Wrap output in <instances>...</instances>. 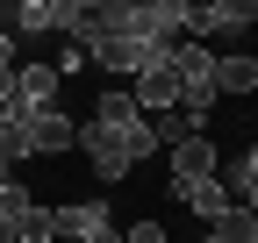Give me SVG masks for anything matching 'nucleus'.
Here are the masks:
<instances>
[{
	"label": "nucleus",
	"mask_w": 258,
	"mask_h": 243,
	"mask_svg": "<svg viewBox=\"0 0 258 243\" xmlns=\"http://www.w3.org/2000/svg\"><path fill=\"white\" fill-rule=\"evenodd\" d=\"M122 243H165V222H137V229H129Z\"/></svg>",
	"instance_id": "f8f14e48"
},
{
	"label": "nucleus",
	"mask_w": 258,
	"mask_h": 243,
	"mask_svg": "<svg viewBox=\"0 0 258 243\" xmlns=\"http://www.w3.org/2000/svg\"><path fill=\"white\" fill-rule=\"evenodd\" d=\"M215 179V136H179L172 143V193H194V186H208Z\"/></svg>",
	"instance_id": "7ed1b4c3"
},
{
	"label": "nucleus",
	"mask_w": 258,
	"mask_h": 243,
	"mask_svg": "<svg viewBox=\"0 0 258 243\" xmlns=\"http://www.w3.org/2000/svg\"><path fill=\"white\" fill-rule=\"evenodd\" d=\"M15 93H22L29 114L57 107V65H15Z\"/></svg>",
	"instance_id": "39448f33"
},
{
	"label": "nucleus",
	"mask_w": 258,
	"mask_h": 243,
	"mask_svg": "<svg viewBox=\"0 0 258 243\" xmlns=\"http://www.w3.org/2000/svg\"><path fill=\"white\" fill-rule=\"evenodd\" d=\"M29 207H36V193H29V186H22V179H8V186H0V222H8V229H15V222L29 215Z\"/></svg>",
	"instance_id": "9b49d317"
},
{
	"label": "nucleus",
	"mask_w": 258,
	"mask_h": 243,
	"mask_svg": "<svg viewBox=\"0 0 258 243\" xmlns=\"http://www.w3.org/2000/svg\"><path fill=\"white\" fill-rule=\"evenodd\" d=\"M251 22H258V0H208V8L186 15V36L194 43H201V36H244Z\"/></svg>",
	"instance_id": "f03ea898"
},
{
	"label": "nucleus",
	"mask_w": 258,
	"mask_h": 243,
	"mask_svg": "<svg viewBox=\"0 0 258 243\" xmlns=\"http://www.w3.org/2000/svg\"><path fill=\"white\" fill-rule=\"evenodd\" d=\"M8 179H15V158H8V150H0V186H8Z\"/></svg>",
	"instance_id": "4468645a"
},
{
	"label": "nucleus",
	"mask_w": 258,
	"mask_h": 243,
	"mask_svg": "<svg viewBox=\"0 0 258 243\" xmlns=\"http://www.w3.org/2000/svg\"><path fill=\"white\" fill-rule=\"evenodd\" d=\"M222 186H230V200H237V207H251V215H258V143L230 165V179H222Z\"/></svg>",
	"instance_id": "423d86ee"
},
{
	"label": "nucleus",
	"mask_w": 258,
	"mask_h": 243,
	"mask_svg": "<svg viewBox=\"0 0 258 243\" xmlns=\"http://www.w3.org/2000/svg\"><path fill=\"white\" fill-rule=\"evenodd\" d=\"M93 122H101V129H129V122H144V114H137V100H129L122 86H101V100H93Z\"/></svg>",
	"instance_id": "0eeeda50"
},
{
	"label": "nucleus",
	"mask_w": 258,
	"mask_h": 243,
	"mask_svg": "<svg viewBox=\"0 0 258 243\" xmlns=\"http://www.w3.org/2000/svg\"><path fill=\"white\" fill-rule=\"evenodd\" d=\"M8 22H15V29H29V36H79L86 0H22Z\"/></svg>",
	"instance_id": "f257e3e1"
},
{
	"label": "nucleus",
	"mask_w": 258,
	"mask_h": 243,
	"mask_svg": "<svg viewBox=\"0 0 258 243\" xmlns=\"http://www.w3.org/2000/svg\"><path fill=\"white\" fill-rule=\"evenodd\" d=\"M258 86V57H215V93H251Z\"/></svg>",
	"instance_id": "6e6552de"
},
{
	"label": "nucleus",
	"mask_w": 258,
	"mask_h": 243,
	"mask_svg": "<svg viewBox=\"0 0 258 243\" xmlns=\"http://www.w3.org/2000/svg\"><path fill=\"white\" fill-rule=\"evenodd\" d=\"M15 79V43H8V29H0V86Z\"/></svg>",
	"instance_id": "ddd939ff"
},
{
	"label": "nucleus",
	"mask_w": 258,
	"mask_h": 243,
	"mask_svg": "<svg viewBox=\"0 0 258 243\" xmlns=\"http://www.w3.org/2000/svg\"><path fill=\"white\" fill-rule=\"evenodd\" d=\"M15 243H57V207H43V200H36V207L15 222Z\"/></svg>",
	"instance_id": "9d476101"
},
{
	"label": "nucleus",
	"mask_w": 258,
	"mask_h": 243,
	"mask_svg": "<svg viewBox=\"0 0 258 243\" xmlns=\"http://www.w3.org/2000/svg\"><path fill=\"white\" fill-rule=\"evenodd\" d=\"M186 207H194V215H201V222H222V215H230V186H222V179H208V186H194V193H179Z\"/></svg>",
	"instance_id": "1a4fd4ad"
},
{
	"label": "nucleus",
	"mask_w": 258,
	"mask_h": 243,
	"mask_svg": "<svg viewBox=\"0 0 258 243\" xmlns=\"http://www.w3.org/2000/svg\"><path fill=\"white\" fill-rule=\"evenodd\" d=\"M57 236H79V243H122L115 215L101 200H72V207H57Z\"/></svg>",
	"instance_id": "20e7f679"
}]
</instances>
